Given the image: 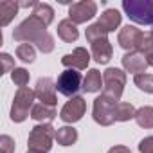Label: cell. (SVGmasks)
Masks as SVG:
<instances>
[{
  "label": "cell",
  "mask_w": 153,
  "mask_h": 153,
  "mask_svg": "<svg viewBox=\"0 0 153 153\" xmlns=\"http://www.w3.org/2000/svg\"><path fill=\"white\" fill-rule=\"evenodd\" d=\"M13 38L22 43H34L36 49L42 51L43 54L54 51V38L47 33V25L33 15L13 31Z\"/></svg>",
  "instance_id": "cell-1"
},
{
  "label": "cell",
  "mask_w": 153,
  "mask_h": 153,
  "mask_svg": "<svg viewBox=\"0 0 153 153\" xmlns=\"http://www.w3.org/2000/svg\"><path fill=\"white\" fill-rule=\"evenodd\" d=\"M56 139V128L51 123H42L36 124L27 139L29 151H38V153H47L52 148V140Z\"/></svg>",
  "instance_id": "cell-2"
},
{
  "label": "cell",
  "mask_w": 153,
  "mask_h": 153,
  "mask_svg": "<svg viewBox=\"0 0 153 153\" xmlns=\"http://www.w3.org/2000/svg\"><path fill=\"white\" fill-rule=\"evenodd\" d=\"M126 16L140 25H153V0H123Z\"/></svg>",
  "instance_id": "cell-3"
},
{
  "label": "cell",
  "mask_w": 153,
  "mask_h": 153,
  "mask_svg": "<svg viewBox=\"0 0 153 153\" xmlns=\"http://www.w3.org/2000/svg\"><path fill=\"white\" fill-rule=\"evenodd\" d=\"M124 85H126V72H123L121 68L110 67L103 72V94L112 101L115 103L121 101Z\"/></svg>",
  "instance_id": "cell-4"
},
{
  "label": "cell",
  "mask_w": 153,
  "mask_h": 153,
  "mask_svg": "<svg viewBox=\"0 0 153 153\" xmlns=\"http://www.w3.org/2000/svg\"><path fill=\"white\" fill-rule=\"evenodd\" d=\"M34 99H36V92L24 87L18 88L11 105V121L13 123H24L29 117V112L34 106Z\"/></svg>",
  "instance_id": "cell-5"
},
{
  "label": "cell",
  "mask_w": 153,
  "mask_h": 153,
  "mask_svg": "<svg viewBox=\"0 0 153 153\" xmlns=\"http://www.w3.org/2000/svg\"><path fill=\"white\" fill-rule=\"evenodd\" d=\"M115 106L117 103L112 101L110 97H106L105 94H101L96 101H94V108H92V117L97 124L101 126H110L115 123Z\"/></svg>",
  "instance_id": "cell-6"
},
{
  "label": "cell",
  "mask_w": 153,
  "mask_h": 153,
  "mask_svg": "<svg viewBox=\"0 0 153 153\" xmlns=\"http://www.w3.org/2000/svg\"><path fill=\"white\" fill-rule=\"evenodd\" d=\"M83 87V78H81V72L74 70V68H67L58 76V81H56V90L61 96L67 97H74L76 92Z\"/></svg>",
  "instance_id": "cell-7"
},
{
  "label": "cell",
  "mask_w": 153,
  "mask_h": 153,
  "mask_svg": "<svg viewBox=\"0 0 153 153\" xmlns=\"http://www.w3.org/2000/svg\"><path fill=\"white\" fill-rule=\"evenodd\" d=\"M144 38H146V34H144L140 29H137L135 25H124V27L119 31L117 42H119V45H121L124 51H128V52H137V51H140Z\"/></svg>",
  "instance_id": "cell-8"
},
{
  "label": "cell",
  "mask_w": 153,
  "mask_h": 153,
  "mask_svg": "<svg viewBox=\"0 0 153 153\" xmlns=\"http://www.w3.org/2000/svg\"><path fill=\"white\" fill-rule=\"evenodd\" d=\"M97 15V4L92 0H81V2L70 4L68 7V20H72L76 25L78 24H87Z\"/></svg>",
  "instance_id": "cell-9"
},
{
  "label": "cell",
  "mask_w": 153,
  "mask_h": 153,
  "mask_svg": "<svg viewBox=\"0 0 153 153\" xmlns=\"http://www.w3.org/2000/svg\"><path fill=\"white\" fill-rule=\"evenodd\" d=\"M85 112H87V101L81 96H74V97H70L63 105V108L59 112V117H61L63 123L72 124V123L81 121V117L85 115Z\"/></svg>",
  "instance_id": "cell-10"
},
{
  "label": "cell",
  "mask_w": 153,
  "mask_h": 153,
  "mask_svg": "<svg viewBox=\"0 0 153 153\" xmlns=\"http://www.w3.org/2000/svg\"><path fill=\"white\" fill-rule=\"evenodd\" d=\"M88 63H90V52L83 47H76L70 54H65L61 58V65L74 70H85Z\"/></svg>",
  "instance_id": "cell-11"
},
{
  "label": "cell",
  "mask_w": 153,
  "mask_h": 153,
  "mask_svg": "<svg viewBox=\"0 0 153 153\" xmlns=\"http://www.w3.org/2000/svg\"><path fill=\"white\" fill-rule=\"evenodd\" d=\"M36 97L40 99V103L49 105V106H56V83L51 78H40L36 83Z\"/></svg>",
  "instance_id": "cell-12"
},
{
  "label": "cell",
  "mask_w": 153,
  "mask_h": 153,
  "mask_svg": "<svg viewBox=\"0 0 153 153\" xmlns=\"http://www.w3.org/2000/svg\"><path fill=\"white\" fill-rule=\"evenodd\" d=\"M123 67H124L126 72L137 76V74H144L149 65H148L144 54L137 51V52H126V54L123 56Z\"/></svg>",
  "instance_id": "cell-13"
},
{
  "label": "cell",
  "mask_w": 153,
  "mask_h": 153,
  "mask_svg": "<svg viewBox=\"0 0 153 153\" xmlns=\"http://www.w3.org/2000/svg\"><path fill=\"white\" fill-rule=\"evenodd\" d=\"M92 56H94V59L97 63L106 65L112 59V56H114V49L110 45V40L108 38H103V40L94 42L92 43Z\"/></svg>",
  "instance_id": "cell-14"
},
{
  "label": "cell",
  "mask_w": 153,
  "mask_h": 153,
  "mask_svg": "<svg viewBox=\"0 0 153 153\" xmlns=\"http://www.w3.org/2000/svg\"><path fill=\"white\" fill-rule=\"evenodd\" d=\"M103 87V76L97 68H90L87 72V76L83 78V87L81 90L87 92V94H94V92H99Z\"/></svg>",
  "instance_id": "cell-15"
},
{
  "label": "cell",
  "mask_w": 153,
  "mask_h": 153,
  "mask_svg": "<svg viewBox=\"0 0 153 153\" xmlns=\"http://www.w3.org/2000/svg\"><path fill=\"white\" fill-rule=\"evenodd\" d=\"M121 20H123V15H121L117 9H106V11L99 16L97 24H99L106 33H112V31H115V29L121 25Z\"/></svg>",
  "instance_id": "cell-16"
},
{
  "label": "cell",
  "mask_w": 153,
  "mask_h": 153,
  "mask_svg": "<svg viewBox=\"0 0 153 153\" xmlns=\"http://www.w3.org/2000/svg\"><path fill=\"white\" fill-rule=\"evenodd\" d=\"M58 36H59L63 42H67V43L76 42V40H78V36H79L78 25H76L72 20H68V18L61 20V22L58 24Z\"/></svg>",
  "instance_id": "cell-17"
},
{
  "label": "cell",
  "mask_w": 153,
  "mask_h": 153,
  "mask_svg": "<svg viewBox=\"0 0 153 153\" xmlns=\"http://www.w3.org/2000/svg\"><path fill=\"white\" fill-rule=\"evenodd\" d=\"M31 117L34 121H38L40 124L42 123H52L54 117H56V108L54 106H49V105H43V103H38V105L33 106Z\"/></svg>",
  "instance_id": "cell-18"
},
{
  "label": "cell",
  "mask_w": 153,
  "mask_h": 153,
  "mask_svg": "<svg viewBox=\"0 0 153 153\" xmlns=\"http://www.w3.org/2000/svg\"><path fill=\"white\" fill-rule=\"evenodd\" d=\"M18 2H9V0H4L0 2V25L6 27L18 13Z\"/></svg>",
  "instance_id": "cell-19"
},
{
  "label": "cell",
  "mask_w": 153,
  "mask_h": 153,
  "mask_svg": "<svg viewBox=\"0 0 153 153\" xmlns=\"http://www.w3.org/2000/svg\"><path fill=\"white\" fill-rule=\"evenodd\" d=\"M56 140L59 146H72L78 140V130L74 126H61L56 130Z\"/></svg>",
  "instance_id": "cell-20"
},
{
  "label": "cell",
  "mask_w": 153,
  "mask_h": 153,
  "mask_svg": "<svg viewBox=\"0 0 153 153\" xmlns=\"http://www.w3.org/2000/svg\"><path fill=\"white\" fill-rule=\"evenodd\" d=\"M33 16H36V18H40L47 27L52 24V20H54V9L49 6V4H43V2H38L36 4V7L33 9Z\"/></svg>",
  "instance_id": "cell-21"
},
{
  "label": "cell",
  "mask_w": 153,
  "mask_h": 153,
  "mask_svg": "<svg viewBox=\"0 0 153 153\" xmlns=\"http://www.w3.org/2000/svg\"><path fill=\"white\" fill-rule=\"evenodd\" d=\"M135 114H137V110L133 108L131 103H123V101H119L117 106H115V121H121V123L131 121V119H135Z\"/></svg>",
  "instance_id": "cell-22"
},
{
  "label": "cell",
  "mask_w": 153,
  "mask_h": 153,
  "mask_svg": "<svg viewBox=\"0 0 153 153\" xmlns=\"http://www.w3.org/2000/svg\"><path fill=\"white\" fill-rule=\"evenodd\" d=\"M135 121L140 128H153V108L151 106H142L135 114Z\"/></svg>",
  "instance_id": "cell-23"
},
{
  "label": "cell",
  "mask_w": 153,
  "mask_h": 153,
  "mask_svg": "<svg viewBox=\"0 0 153 153\" xmlns=\"http://www.w3.org/2000/svg\"><path fill=\"white\" fill-rule=\"evenodd\" d=\"M16 58L22 59L24 63H33L36 58V51L31 43H20L16 47Z\"/></svg>",
  "instance_id": "cell-24"
},
{
  "label": "cell",
  "mask_w": 153,
  "mask_h": 153,
  "mask_svg": "<svg viewBox=\"0 0 153 153\" xmlns=\"http://www.w3.org/2000/svg\"><path fill=\"white\" fill-rule=\"evenodd\" d=\"M133 81H135L139 90H142L146 94H153V76L151 74H146V72L144 74H137Z\"/></svg>",
  "instance_id": "cell-25"
},
{
  "label": "cell",
  "mask_w": 153,
  "mask_h": 153,
  "mask_svg": "<svg viewBox=\"0 0 153 153\" xmlns=\"http://www.w3.org/2000/svg\"><path fill=\"white\" fill-rule=\"evenodd\" d=\"M106 31L99 25V24H92V25H88L87 27V31H85V36H87V40L90 42V43H94V42H97V40H103V38H106Z\"/></svg>",
  "instance_id": "cell-26"
},
{
  "label": "cell",
  "mask_w": 153,
  "mask_h": 153,
  "mask_svg": "<svg viewBox=\"0 0 153 153\" xmlns=\"http://www.w3.org/2000/svg\"><path fill=\"white\" fill-rule=\"evenodd\" d=\"M29 72L25 70V68H15L13 72H11V79H13V83L18 87V88H24V87H27V83H29Z\"/></svg>",
  "instance_id": "cell-27"
},
{
  "label": "cell",
  "mask_w": 153,
  "mask_h": 153,
  "mask_svg": "<svg viewBox=\"0 0 153 153\" xmlns=\"http://www.w3.org/2000/svg\"><path fill=\"white\" fill-rule=\"evenodd\" d=\"M139 52H142V54H144V58H146L148 65H153V42L149 40V36H146V38H144L142 47H140V51H139Z\"/></svg>",
  "instance_id": "cell-28"
},
{
  "label": "cell",
  "mask_w": 153,
  "mask_h": 153,
  "mask_svg": "<svg viewBox=\"0 0 153 153\" xmlns=\"http://www.w3.org/2000/svg\"><path fill=\"white\" fill-rule=\"evenodd\" d=\"M0 61H2V72L0 74H6V72H13L16 67H15V61H13V58L7 54V52H2L0 54Z\"/></svg>",
  "instance_id": "cell-29"
},
{
  "label": "cell",
  "mask_w": 153,
  "mask_h": 153,
  "mask_svg": "<svg viewBox=\"0 0 153 153\" xmlns=\"http://www.w3.org/2000/svg\"><path fill=\"white\" fill-rule=\"evenodd\" d=\"M0 151L2 153H15V140L9 135L0 137Z\"/></svg>",
  "instance_id": "cell-30"
},
{
  "label": "cell",
  "mask_w": 153,
  "mask_h": 153,
  "mask_svg": "<svg viewBox=\"0 0 153 153\" xmlns=\"http://www.w3.org/2000/svg\"><path fill=\"white\" fill-rule=\"evenodd\" d=\"M139 151H140V153H153V135L144 137V139L139 142Z\"/></svg>",
  "instance_id": "cell-31"
},
{
  "label": "cell",
  "mask_w": 153,
  "mask_h": 153,
  "mask_svg": "<svg viewBox=\"0 0 153 153\" xmlns=\"http://www.w3.org/2000/svg\"><path fill=\"white\" fill-rule=\"evenodd\" d=\"M108 153H131V151H130V148H126V146H114V148L108 149Z\"/></svg>",
  "instance_id": "cell-32"
},
{
  "label": "cell",
  "mask_w": 153,
  "mask_h": 153,
  "mask_svg": "<svg viewBox=\"0 0 153 153\" xmlns=\"http://www.w3.org/2000/svg\"><path fill=\"white\" fill-rule=\"evenodd\" d=\"M148 36H149V40H151V42H153V29H151V31H149V34H148Z\"/></svg>",
  "instance_id": "cell-33"
},
{
  "label": "cell",
  "mask_w": 153,
  "mask_h": 153,
  "mask_svg": "<svg viewBox=\"0 0 153 153\" xmlns=\"http://www.w3.org/2000/svg\"><path fill=\"white\" fill-rule=\"evenodd\" d=\"M27 153H38V151H27Z\"/></svg>",
  "instance_id": "cell-34"
}]
</instances>
